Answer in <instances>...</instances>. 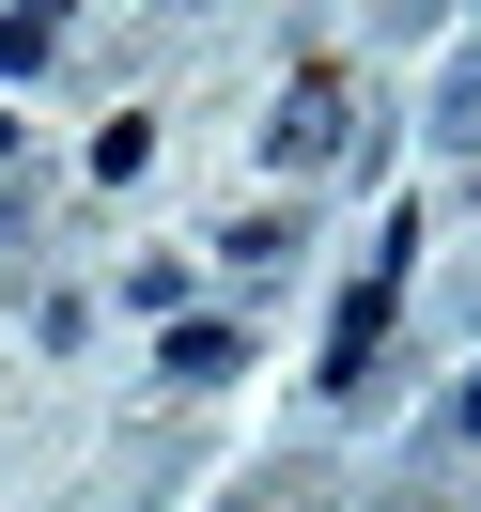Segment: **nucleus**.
<instances>
[{
    "label": "nucleus",
    "instance_id": "obj_3",
    "mask_svg": "<svg viewBox=\"0 0 481 512\" xmlns=\"http://www.w3.org/2000/svg\"><path fill=\"white\" fill-rule=\"evenodd\" d=\"M0 156H16V140H0Z\"/></svg>",
    "mask_w": 481,
    "mask_h": 512
},
{
    "label": "nucleus",
    "instance_id": "obj_1",
    "mask_svg": "<svg viewBox=\"0 0 481 512\" xmlns=\"http://www.w3.org/2000/svg\"><path fill=\"white\" fill-rule=\"evenodd\" d=\"M47 47H63L47 16H0V78H47Z\"/></svg>",
    "mask_w": 481,
    "mask_h": 512
},
{
    "label": "nucleus",
    "instance_id": "obj_2",
    "mask_svg": "<svg viewBox=\"0 0 481 512\" xmlns=\"http://www.w3.org/2000/svg\"><path fill=\"white\" fill-rule=\"evenodd\" d=\"M450 435H481V388H466V404H450Z\"/></svg>",
    "mask_w": 481,
    "mask_h": 512
}]
</instances>
